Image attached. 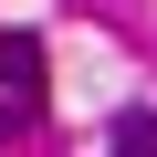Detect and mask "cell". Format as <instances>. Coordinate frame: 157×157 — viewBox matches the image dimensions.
Listing matches in <instances>:
<instances>
[{"mask_svg": "<svg viewBox=\"0 0 157 157\" xmlns=\"http://www.w3.org/2000/svg\"><path fill=\"white\" fill-rule=\"evenodd\" d=\"M42 105H52V63H42V42H32V32H0V136H32Z\"/></svg>", "mask_w": 157, "mask_h": 157, "instance_id": "1", "label": "cell"}, {"mask_svg": "<svg viewBox=\"0 0 157 157\" xmlns=\"http://www.w3.org/2000/svg\"><path fill=\"white\" fill-rule=\"evenodd\" d=\"M105 147H115V157H157V105H126Z\"/></svg>", "mask_w": 157, "mask_h": 157, "instance_id": "2", "label": "cell"}]
</instances>
